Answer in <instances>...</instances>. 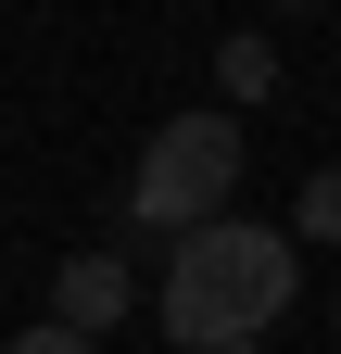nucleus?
Wrapping results in <instances>:
<instances>
[{"mask_svg":"<svg viewBox=\"0 0 341 354\" xmlns=\"http://www.w3.org/2000/svg\"><path fill=\"white\" fill-rule=\"evenodd\" d=\"M126 304H139L126 253H64V279H51V317H64V329H89V342H101V329L126 317Z\"/></svg>","mask_w":341,"mask_h":354,"instance_id":"7ed1b4c3","label":"nucleus"},{"mask_svg":"<svg viewBox=\"0 0 341 354\" xmlns=\"http://www.w3.org/2000/svg\"><path fill=\"white\" fill-rule=\"evenodd\" d=\"M13 354H101V342H89V329H64V317H38V329H26Z\"/></svg>","mask_w":341,"mask_h":354,"instance_id":"423d86ee","label":"nucleus"},{"mask_svg":"<svg viewBox=\"0 0 341 354\" xmlns=\"http://www.w3.org/2000/svg\"><path fill=\"white\" fill-rule=\"evenodd\" d=\"M215 76H228V88H240V102H253V88H266V76H278V51H266V38H228V51H215Z\"/></svg>","mask_w":341,"mask_h":354,"instance_id":"39448f33","label":"nucleus"},{"mask_svg":"<svg viewBox=\"0 0 341 354\" xmlns=\"http://www.w3.org/2000/svg\"><path fill=\"white\" fill-rule=\"evenodd\" d=\"M291 304V228H253V215H215V228H190L177 253H164V291L152 317L177 354H253L278 329Z\"/></svg>","mask_w":341,"mask_h":354,"instance_id":"f257e3e1","label":"nucleus"},{"mask_svg":"<svg viewBox=\"0 0 341 354\" xmlns=\"http://www.w3.org/2000/svg\"><path fill=\"white\" fill-rule=\"evenodd\" d=\"M291 228H304V241H341V165H329V177H304V203H291Z\"/></svg>","mask_w":341,"mask_h":354,"instance_id":"20e7f679","label":"nucleus"},{"mask_svg":"<svg viewBox=\"0 0 341 354\" xmlns=\"http://www.w3.org/2000/svg\"><path fill=\"white\" fill-rule=\"evenodd\" d=\"M228 190H240V114H177V127H152L139 177H126V215L190 241V228H215Z\"/></svg>","mask_w":341,"mask_h":354,"instance_id":"f03ea898","label":"nucleus"}]
</instances>
